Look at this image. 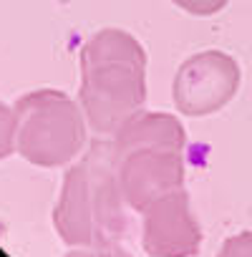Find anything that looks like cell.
Segmentation results:
<instances>
[]
</instances>
